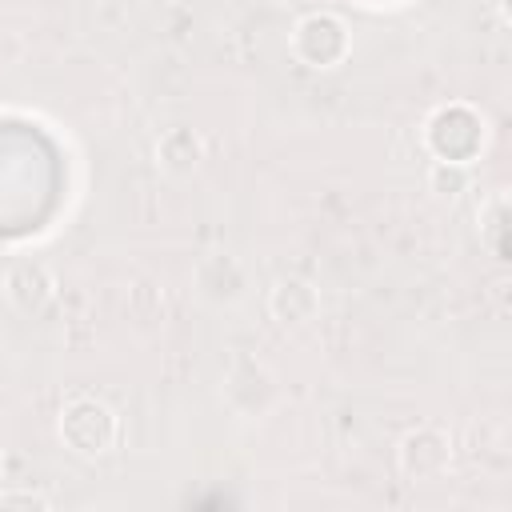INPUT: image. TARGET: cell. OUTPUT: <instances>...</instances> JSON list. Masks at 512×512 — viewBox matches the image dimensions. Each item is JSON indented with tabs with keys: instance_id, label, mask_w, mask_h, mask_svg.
<instances>
[{
	"instance_id": "8fae6325",
	"label": "cell",
	"mask_w": 512,
	"mask_h": 512,
	"mask_svg": "<svg viewBox=\"0 0 512 512\" xmlns=\"http://www.w3.org/2000/svg\"><path fill=\"white\" fill-rule=\"evenodd\" d=\"M480 236H484L496 252H504V192L492 196V204H488V224L480 228Z\"/></svg>"
},
{
	"instance_id": "7a4b0ae2",
	"label": "cell",
	"mask_w": 512,
	"mask_h": 512,
	"mask_svg": "<svg viewBox=\"0 0 512 512\" xmlns=\"http://www.w3.org/2000/svg\"><path fill=\"white\" fill-rule=\"evenodd\" d=\"M56 436H60V444L72 456L96 460V456H104V452L116 448V440H120V416L104 400H96V396H72L60 408V416H56Z\"/></svg>"
},
{
	"instance_id": "3957f363",
	"label": "cell",
	"mask_w": 512,
	"mask_h": 512,
	"mask_svg": "<svg viewBox=\"0 0 512 512\" xmlns=\"http://www.w3.org/2000/svg\"><path fill=\"white\" fill-rule=\"evenodd\" d=\"M352 52V32L336 12H308L292 28V56L316 72L344 64Z\"/></svg>"
},
{
	"instance_id": "277c9868",
	"label": "cell",
	"mask_w": 512,
	"mask_h": 512,
	"mask_svg": "<svg viewBox=\"0 0 512 512\" xmlns=\"http://www.w3.org/2000/svg\"><path fill=\"white\" fill-rule=\"evenodd\" d=\"M396 468L412 484L444 480L452 468V436L436 424H420V428L404 432L396 444Z\"/></svg>"
},
{
	"instance_id": "52a82bcc",
	"label": "cell",
	"mask_w": 512,
	"mask_h": 512,
	"mask_svg": "<svg viewBox=\"0 0 512 512\" xmlns=\"http://www.w3.org/2000/svg\"><path fill=\"white\" fill-rule=\"evenodd\" d=\"M268 316L288 328V332H300L308 328L316 316H320V292L312 280L304 276H284L268 288Z\"/></svg>"
},
{
	"instance_id": "ba28073f",
	"label": "cell",
	"mask_w": 512,
	"mask_h": 512,
	"mask_svg": "<svg viewBox=\"0 0 512 512\" xmlns=\"http://www.w3.org/2000/svg\"><path fill=\"white\" fill-rule=\"evenodd\" d=\"M192 284H196L200 300H208V304H236L244 296V288H248V272H244V264L236 256L212 252V256H204L196 264Z\"/></svg>"
},
{
	"instance_id": "30bf717a",
	"label": "cell",
	"mask_w": 512,
	"mask_h": 512,
	"mask_svg": "<svg viewBox=\"0 0 512 512\" xmlns=\"http://www.w3.org/2000/svg\"><path fill=\"white\" fill-rule=\"evenodd\" d=\"M0 508H28V512H48L52 496L36 488H0Z\"/></svg>"
},
{
	"instance_id": "8992f818",
	"label": "cell",
	"mask_w": 512,
	"mask_h": 512,
	"mask_svg": "<svg viewBox=\"0 0 512 512\" xmlns=\"http://www.w3.org/2000/svg\"><path fill=\"white\" fill-rule=\"evenodd\" d=\"M204 156H208V140H204L196 128H188V124L164 128V132L156 136V144H152V164H156L164 176H172V180L192 176V172L204 164Z\"/></svg>"
},
{
	"instance_id": "5b68a950",
	"label": "cell",
	"mask_w": 512,
	"mask_h": 512,
	"mask_svg": "<svg viewBox=\"0 0 512 512\" xmlns=\"http://www.w3.org/2000/svg\"><path fill=\"white\" fill-rule=\"evenodd\" d=\"M4 296L20 316H40L56 300V276L44 260H16L4 272Z\"/></svg>"
},
{
	"instance_id": "7c38bea8",
	"label": "cell",
	"mask_w": 512,
	"mask_h": 512,
	"mask_svg": "<svg viewBox=\"0 0 512 512\" xmlns=\"http://www.w3.org/2000/svg\"><path fill=\"white\" fill-rule=\"evenodd\" d=\"M0 480H4V452H0Z\"/></svg>"
},
{
	"instance_id": "9c48e42d",
	"label": "cell",
	"mask_w": 512,
	"mask_h": 512,
	"mask_svg": "<svg viewBox=\"0 0 512 512\" xmlns=\"http://www.w3.org/2000/svg\"><path fill=\"white\" fill-rule=\"evenodd\" d=\"M472 188V164H452V160H432L428 168V192L436 200H456Z\"/></svg>"
},
{
	"instance_id": "6da1fadb",
	"label": "cell",
	"mask_w": 512,
	"mask_h": 512,
	"mask_svg": "<svg viewBox=\"0 0 512 512\" xmlns=\"http://www.w3.org/2000/svg\"><path fill=\"white\" fill-rule=\"evenodd\" d=\"M488 144V124L484 116L464 104V100H452V104H440L432 108V116L424 120V148L432 152V160H452V164H472L480 160Z\"/></svg>"
}]
</instances>
